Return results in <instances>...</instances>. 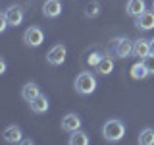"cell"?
<instances>
[{
  "label": "cell",
  "instance_id": "1",
  "mask_svg": "<svg viewBox=\"0 0 154 145\" xmlns=\"http://www.w3.org/2000/svg\"><path fill=\"white\" fill-rule=\"evenodd\" d=\"M102 135L104 139H108L110 143H116L125 135V124L119 118H110L106 120L102 126Z\"/></svg>",
  "mask_w": 154,
  "mask_h": 145
},
{
  "label": "cell",
  "instance_id": "2",
  "mask_svg": "<svg viewBox=\"0 0 154 145\" xmlns=\"http://www.w3.org/2000/svg\"><path fill=\"white\" fill-rule=\"evenodd\" d=\"M108 52L116 58H129L133 56V41L127 37H116L108 48Z\"/></svg>",
  "mask_w": 154,
  "mask_h": 145
},
{
  "label": "cell",
  "instance_id": "3",
  "mask_svg": "<svg viewBox=\"0 0 154 145\" xmlns=\"http://www.w3.org/2000/svg\"><path fill=\"white\" fill-rule=\"evenodd\" d=\"M75 91L79 95H91L96 91V77L91 74V72H81L79 76L75 77Z\"/></svg>",
  "mask_w": 154,
  "mask_h": 145
},
{
  "label": "cell",
  "instance_id": "4",
  "mask_svg": "<svg viewBox=\"0 0 154 145\" xmlns=\"http://www.w3.org/2000/svg\"><path fill=\"white\" fill-rule=\"evenodd\" d=\"M42 41H45V33H42V29L38 25H31L25 29V33H23V43H25V47H31V48H37L42 45Z\"/></svg>",
  "mask_w": 154,
  "mask_h": 145
},
{
  "label": "cell",
  "instance_id": "5",
  "mask_svg": "<svg viewBox=\"0 0 154 145\" xmlns=\"http://www.w3.org/2000/svg\"><path fill=\"white\" fill-rule=\"evenodd\" d=\"M66 54H67V48L66 45H62V43H58V45H54L48 50V54H46V62L50 66H62L64 64V60H66Z\"/></svg>",
  "mask_w": 154,
  "mask_h": 145
},
{
  "label": "cell",
  "instance_id": "6",
  "mask_svg": "<svg viewBox=\"0 0 154 145\" xmlns=\"http://www.w3.org/2000/svg\"><path fill=\"white\" fill-rule=\"evenodd\" d=\"M2 16L8 19V23H10L12 27H17V25H21V21H23V18H25V14H23V8H21V6L14 4V6H8L6 10H4Z\"/></svg>",
  "mask_w": 154,
  "mask_h": 145
},
{
  "label": "cell",
  "instance_id": "7",
  "mask_svg": "<svg viewBox=\"0 0 154 145\" xmlns=\"http://www.w3.org/2000/svg\"><path fill=\"white\" fill-rule=\"evenodd\" d=\"M62 130L67 132V134L75 132V130H81V118H79V114H75V112L66 114L64 118H62Z\"/></svg>",
  "mask_w": 154,
  "mask_h": 145
},
{
  "label": "cell",
  "instance_id": "8",
  "mask_svg": "<svg viewBox=\"0 0 154 145\" xmlns=\"http://www.w3.org/2000/svg\"><path fill=\"white\" fill-rule=\"evenodd\" d=\"M135 27L141 31H150L154 29V12H143L139 18H135Z\"/></svg>",
  "mask_w": 154,
  "mask_h": 145
},
{
  "label": "cell",
  "instance_id": "9",
  "mask_svg": "<svg viewBox=\"0 0 154 145\" xmlns=\"http://www.w3.org/2000/svg\"><path fill=\"white\" fill-rule=\"evenodd\" d=\"M143 12H146V2L144 0H127L125 4V14L129 18H139Z\"/></svg>",
  "mask_w": 154,
  "mask_h": 145
},
{
  "label": "cell",
  "instance_id": "10",
  "mask_svg": "<svg viewBox=\"0 0 154 145\" xmlns=\"http://www.w3.org/2000/svg\"><path fill=\"white\" fill-rule=\"evenodd\" d=\"M148 54H150V41L148 39H137V41H133V56L143 60Z\"/></svg>",
  "mask_w": 154,
  "mask_h": 145
},
{
  "label": "cell",
  "instance_id": "11",
  "mask_svg": "<svg viewBox=\"0 0 154 145\" xmlns=\"http://www.w3.org/2000/svg\"><path fill=\"white\" fill-rule=\"evenodd\" d=\"M2 137H4V141H8V143H21L23 141V132H21L19 126L12 124V126H8V128L4 130Z\"/></svg>",
  "mask_w": 154,
  "mask_h": 145
},
{
  "label": "cell",
  "instance_id": "12",
  "mask_svg": "<svg viewBox=\"0 0 154 145\" xmlns=\"http://www.w3.org/2000/svg\"><path fill=\"white\" fill-rule=\"evenodd\" d=\"M42 14H45V18H50L54 19L62 14V2L60 0H45V4H42Z\"/></svg>",
  "mask_w": 154,
  "mask_h": 145
},
{
  "label": "cell",
  "instance_id": "13",
  "mask_svg": "<svg viewBox=\"0 0 154 145\" xmlns=\"http://www.w3.org/2000/svg\"><path fill=\"white\" fill-rule=\"evenodd\" d=\"M41 95V87H38L35 81H29V83L23 85V89H21V97H23V101H27V103H31L35 97Z\"/></svg>",
  "mask_w": 154,
  "mask_h": 145
},
{
  "label": "cell",
  "instance_id": "14",
  "mask_svg": "<svg viewBox=\"0 0 154 145\" xmlns=\"http://www.w3.org/2000/svg\"><path fill=\"white\" fill-rule=\"evenodd\" d=\"M29 106H31V110L35 114H45L50 105H48V99H46L45 95H38V97H35V99L29 103Z\"/></svg>",
  "mask_w": 154,
  "mask_h": 145
},
{
  "label": "cell",
  "instance_id": "15",
  "mask_svg": "<svg viewBox=\"0 0 154 145\" xmlns=\"http://www.w3.org/2000/svg\"><path fill=\"white\" fill-rule=\"evenodd\" d=\"M94 70H96V74H98V76H110L114 72V60L110 56H102V60L96 64Z\"/></svg>",
  "mask_w": 154,
  "mask_h": 145
},
{
  "label": "cell",
  "instance_id": "16",
  "mask_svg": "<svg viewBox=\"0 0 154 145\" xmlns=\"http://www.w3.org/2000/svg\"><path fill=\"white\" fill-rule=\"evenodd\" d=\"M67 143H69V145H89L91 139H89V135H87L83 130H75V132L69 134Z\"/></svg>",
  "mask_w": 154,
  "mask_h": 145
},
{
  "label": "cell",
  "instance_id": "17",
  "mask_svg": "<svg viewBox=\"0 0 154 145\" xmlns=\"http://www.w3.org/2000/svg\"><path fill=\"white\" fill-rule=\"evenodd\" d=\"M146 76H150V74H148V70H146V66H144L143 60H139L137 64L131 66V77L133 79H144Z\"/></svg>",
  "mask_w": 154,
  "mask_h": 145
},
{
  "label": "cell",
  "instance_id": "18",
  "mask_svg": "<svg viewBox=\"0 0 154 145\" xmlns=\"http://www.w3.org/2000/svg\"><path fill=\"white\" fill-rule=\"evenodd\" d=\"M139 143L141 145H154V128H144L139 134Z\"/></svg>",
  "mask_w": 154,
  "mask_h": 145
},
{
  "label": "cell",
  "instance_id": "19",
  "mask_svg": "<svg viewBox=\"0 0 154 145\" xmlns=\"http://www.w3.org/2000/svg\"><path fill=\"white\" fill-rule=\"evenodd\" d=\"M98 14H100V4L96 2V0H91V2L85 6V16L87 18H96Z\"/></svg>",
  "mask_w": 154,
  "mask_h": 145
},
{
  "label": "cell",
  "instance_id": "20",
  "mask_svg": "<svg viewBox=\"0 0 154 145\" xmlns=\"http://www.w3.org/2000/svg\"><path fill=\"white\" fill-rule=\"evenodd\" d=\"M102 52H100V50H94V52H91V54L89 56H87V64H89V66H93V68H96V64H98V62L100 60H102Z\"/></svg>",
  "mask_w": 154,
  "mask_h": 145
},
{
  "label": "cell",
  "instance_id": "21",
  "mask_svg": "<svg viewBox=\"0 0 154 145\" xmlns=\"http://www.w3.org/2000/svg\"><path fill=\"white\" fill-rule=\"evenodd\" d=\"M143 62H144V66H146L148 74L154 76V54H148L146 58H143Z\"/></svg>",
  "mask_w": 154,
  "mask_h": 145
},
{
  "label": "cell",
  "instance_id": "22",
  "mask_svg": "<svg viewBox=\"0 0 154 145\" xmlns=\"http://www.w3.org/2000/svg\"><path fill=\"white\" fill-rule=\"evenodd\" d=\"M8 25H10V23H8V19L4 18V16H0V33H4V31H6Z\"/></svg>",
  "mask_w": 154,
  "mask_h": 145
},
{
  "label": "cell",
  "instance_id": "23",
  "mask_svg": "<svg viewBox=\"0 0 154 145\" xmlns=\"http://www.w3.org/2000/svg\"><path fill=\"white\" fill-rule=\"evenodd\" d=\"M6 60H4V58H2V60H0V74H4V72H6Z\"/></svg>",
  "mask_w": 154,
  "mask_h": 145
},
{
  "label": "cell",
  "instance_id": "24",
  "mask_svg": "<svg viewBox=\"0 0 154 145\" xmlns=\"http://www.w3.org/2000/svg\"><path fill=\"white\" fill-rule=\"evenodd\" d=\"M150 54H154V39H150Z\"/></svg>",
  "mask_w": 154,
  "mask_h": 145
},
{
  "label": "cell",
  "instance_id": "25",
  "mask_svg": "<svg viewBox=\"0 0 154 145\" xmlns=\"http://www.w3.org/2000/svg\"><path fill=\"white\" fill-rule=\"evenodd\" d=\"M152 12H154V0H152Z\"/></svg>",
  "mask_w": 154,
  "mask_h": 145
}]
</instances>
